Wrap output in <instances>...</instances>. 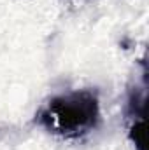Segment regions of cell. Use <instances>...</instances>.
I'll return each mask as SVG.
<instances>
[{"label":"cell","instance_id":"6da1fadb","mask_svg":"<svg viewBox=\"0 0 149 150\" xmlns=\"http://www.w3.org/2000/svg\"><path fill=\"white\" fill-rule=\"evenodd\" d=\"M35 122L53 134L81 138L100 122L98 96L91 89L70 91L47 100L35 113Z\"/></svg>","mask_w":149,"mask_h":150},{"label":"cell","instance_id":"3957f363","mask_svg":"<svg viewBox=\"0 0 149 150\" xmlns=\"http://www.w3.org/2000/svg\"><path fill=\"white\" fill-rule=\"evenodd\" d=\"M130 142L135 145L137 150H148V131H146V119L132 120L130 131H128Z\"/></svg>","mask_w":149,"mask_h":150},{"label":"cell","instance_id":"7a4b0ae2","mask_svg":"<svg viewBox=\"0 0 149 150\" xmlns=\"http://www.w3.org/2000/svg\"><path fill=\"white\" fill-rule=\"evenodd\" d=\"M146 103H148V84H142V87L135 86L126 101V115L132 120L146 119Z\"/></svg>","mask_w":149,"mask_h":150}]
</instances>
